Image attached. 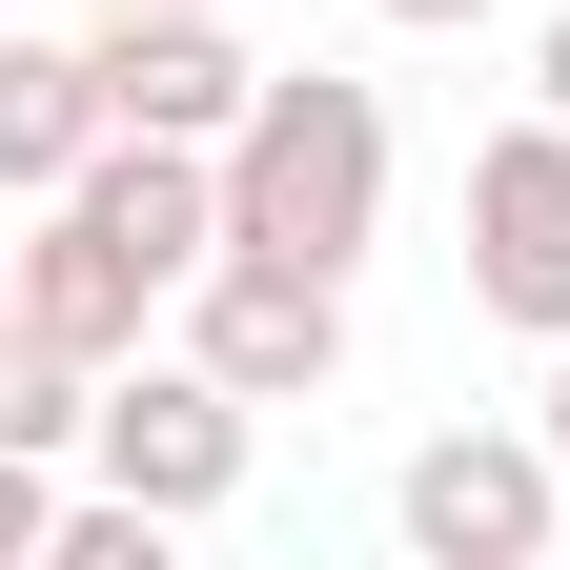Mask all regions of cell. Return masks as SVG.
Listing matches in <instances>:
<instances>
[{"label": "cell", "instance_id": "1", "mask_svg": "<svg viewBox=\"0 0 570 570\" xmlns=\"http://www.w3.org/2000/svg\"><path fill=\"white\" fill-rule=\"evenodd\" d=\"M225 245H265V265H367L387 245V102L326 82V61H285V82L225 122Z\"/></svg>", "mask_w": 570, "mask_h": 570}, {"label": "cell", "instance_id": "2", "mask_svg": "<svg viewBox=\"0 0 570 570\" xmlns=\"http://www.w3.org/2000/svg\"><path fill=\"white\" fill-rule=\"evenodd\" d=\"M245 428H265V407L204 367V346H184V367H142V346H122V367H102V428H82V469H102V489H142L164 530H204V510L245 489Z\"/></svg>", "mask_w": 570, "mask_h": 570}, {"label": "cell", "instance_id": "3", "mask_svg": "<svg viewBox=\"0 0 570 570\" xmlns=\"http://www.w3.org/2000/svg\"><path fill=\"white\" fill-rule=\"evenodd\" d=\"M184 346H204L245 407H306V387L346 367V265H265V245L184 265Z\"/></svg>", "mask_w": 570, "mask_h": 570}, {"label": "cell", "instance_id": "4", "mask_svg": "<svg viewBox=\"0 0 570 570\" xmlns=\"http://www.w3.org/2000/svg\"><path fill=\"white\" fill-rule=\"evenodd\" d=\"M570 510V449L550 428H449V449H407V550L428 570H530Z\"/></svg>", "mask_w": 570, "mask_h": 570}, {"label": "cell", "instance_id": "5", "mask_svg": "<svg viewBox=\"0 0 570 570\" xmlns=\"http://www.w3.org/2000/svg\"><path fill=\"white\" fill-rule=\"evenodd\" d=\"M469 306L489 326H570V122H510V142H469Z\"/></svg>", "mask_w": 570, "mask_h": 570}, {"label": "cell", "instance_id": "6", "mask_svg": "<svg viewBox=\"0 0 570 570\" xmlns=\"http://www.w3.org/2000/svg\"><path fill=\"white\" fill-rule=\"evenodd\" d=\"M265 102V61L225 41V0H122L102 21V122H142V142H225Z\"/></svg>", "mask_w": 570, "mask_h": 570}, {"label": "cell", "instance_id": "7", "mask_svg": "<svg viewBox=\"0 0 570 570\" xmlns=\"http://www.w3.org/2000/svg\"><path fill=\"white\" fill-rule=\"evenodd\" d=\"M142 306H164V265H142L122 225H82V204H41V245H21V326H41V346H82V367H122Z\"/></svg>", "mask_w": 570, "mask_h": 570}, {"label": "cell", "instance_id": "8", "mask_svg": "<svg viewBox=\"0 0 570 570\" xmlns=\"http://www.w3.org/2000/svg\"><path fill=\"white\" fill-rule=\"evenodd\" d=\"M102 164V41H0V204H61Z\"/></svg>", "mask_w": 570, "mask_h": 570}, {"label": "cell", "instance_id": "9", "mask_svg": "<svg viewBox=\"0 0 570 570\" xmlns=\"http://www.w3.org/2000/svg\"><path fill=\"white\" fill-rule=\"evenodd\" d=\"M82 428H102V367H82V346H41V326H0V449H82Z\"/></svg>", "mask_w": 570, "mask_h": 570}, {"label": "cell", "instance_id": "10", "mask_svg": "<svg viewBox=\"0 0 570 570\" xmlns=\"http://www.w3.org/2000/svg\"><path fill=\"white\" fill-rule=\"evenodd\" d=\"M61 550V489H41V449H0V570H41Z\"/></svg>", "mask_w": 570, "mask_h": 570}, {"label": "cell", "instance_id": "11", "mask_svg": "<svg viewBox=\"0 0 570 570\" xmlns=\"http://www.w3.org/2000/svg\"><path fill=\"white\" fill-rule=\"evenodd\" d=\"M367 21H407V41H469V21H489V0H367Z\"/></svg>", "mask_w": 570, "mask_h": 570}, {"label": "cell", "instance_id": "12", "mask_svg": "<svg viewBox=\"0 0 570 570\" xmlns=\"http://www.w3.org/2000/svg\"><path fill=\"white\" fill-rule=\"evenodd\" d=\"M530 82H550V122H570V0H550V41H530Z\"/></svg>", "mask_w": 570, "mask_h": 570}, {"label": "cell", "instance_id": "13", "mask_svg": "<svg viewBox=\"0 0 570 570\" xmlns=\"http://www.w3.org/2000/svg\"><path fill=\"white\" fill-rule=\"evenodd\" d=\"M550 449H570V326H550Z\"/></svg>", "mask_w": 570, "mask_h": 570}, {"label": "cell", "instance_id": "14", "mask_svg": "<svg viewBox=\"0 0 570 570\" xmlns=\"http://www.w3.org/2000/svg\"><path fill=\"white\" fill-rule=\"evenodd\" d=\"M0 326H21V245H0Z\"/></svg>", "mask_w": 570, "mask_h": 570}, {"label": "cell", "instance_id": "15", "mask_svg": "<svg viewBox=\"0 0 570 570\" xmlns=\"http://www.w3.org/2000/svg\"><path fill=\"white\" fill-rule=\"evenodd\" d=\"M102 21H122V0H102Z\"/></svg>", "mask_w": 570, "mask_h": 570}]
</instances>
